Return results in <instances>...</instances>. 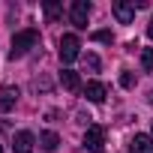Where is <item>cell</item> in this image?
I'll return each instance as SVG.
<instances>
[{
	"mask_svg": "<svg viewBox=\"0 0 153 153\" xmlns=\"http://www.w3.org/2000/svg\"><path fill=\"white\" fill-rule=\"evenodd\" d=\"M135 3H126V0H114L111 3V12H114V18L120 21V24H132L135 21Z\"/></svg>",
	"mask_w": 153,
	"mask_h": 153,
	"instance_id": "obj_5",
	"label": "cell"
},
{
	"mask_svg": "<svg viewBox=\"0 0 153 153\" xmlns=\"http://www.w3.org/2000/svg\"><path fill=\"white\" fill-rule=\"evenodd\" d=\"M84 96L90 99V102H105V96H108V90H105V84L102 81H87V87H84Z\"/></svg>",
	"mask_w": 153,
	"mask_h": 153,
	"instance_id": "obj_7",
	"label": "cell"
},
{
	"mask_svg": "<svg viewBox=\"0 0 153 153\" xmlns=\"http://www.w3.org/2000/svg\"><path fill=\"white\" fill-rule=\"evenodd\" d=\"M120 84H123V87H132V84H135V75H132L129 69H123V75H120Z\"/></svg>",
	"mask_w": 153,
	"mask_h": 153,
	"instance_id": "obj_14",
	"label": "cell"
},
{
	"mask_svg": "<svg viewBox=\"0 0 153 153\" xmlns=\"http://www.w3.org/2000/svg\"><path fill=\"white\" fill-rule=\"evenodd\" d=\"M39 144H42L45 150H57V144H60V135H57V132H42V135H39Z\"/></svg>",
	"mask_w": 153,
	"mask_h": 153,
	"instance_id": "obj_12",
	"label": "cell"
},
{
	"mask_svg": "<svg viewBox=\"0 0 153 153\" xmlns=\"http://www.w3.org/2000/svg\"><path fill=\"white\" fill-rule=\"evenodd\" d=\"M84 63H87V66H90L93 72L99 69V57H96V54H87V57H84Z\"/></svg>",
	"mask_w": 153,
	"mask_h": 153,
	"instance_id": "obj_16",
	"label": "cell"
},
{
	"mask_svg": "<svg viewBox=\"0 0 153 153\" xmlns=\"http://www.w3.org/2000/svg\"><path fill=\"white\" fill-rule=\"evenodd\" d=\"M129 153H153V138L150 135H135L129 141Z\"/></svg>",
	"mask_w": 153,
	"mask_h": 153,
	"instance_id": "obj_9",
	"label": "cell"
},
{
	"mask_svg": "<svg viewBox=\"0 0 153 153\" xmlns=\"http://www.w3.org/2000/svg\"><path fill=\"white\" fill-rule=\"evenodd\" d=\"M42 12H45V21H48V24H54V21L63 15V6H60V3H54V0H48V3H42Z\"/></svg>",
	"mask_w": 153,
	"mask_h": 153,
	"instance_id": "obj_11",
	"label": "cell"
},
{
	"mask_svg": "<svg viewBox=\"0 0 153 153\" xmlns=\"http://www.w3.org/2000/svg\"><path fill=\"white\" fill-rule=\"evenodd\" d=\"M150 129H153V123H150Z\"/></svg>",
	"mask_w": 153,
	"mask_h": 153,
	"instance_id": "obj_19",
	"label": "cell"
},
{
	"mask_svg": "<svg viewBox=\"0 0 153 153\" xmlns=\"http://www.w3.org/2000/svg\"><path fill=\"white\" fill-rule=\"evenodd\" d=\"M0 153H3V147H0Z\"/></svg>",
	"mask_w": 153,
	"mask_h": 153,
	"instance_id": "obj_18",
	"label": "cell"
},
{
	"mask_svg": "<svg viewBox=\"0 0 153 153\" xmlns=\"http://www.w3.org/2000/svg\"><path fill=\"white\" fill-rule=\"evenodd\" d=\"M147 36L153 39V18H150V24H147Z\"/></svg>",
	"mask_w": 153,
	"mask_h": 153,
	"instance_id": "obj_17",
	"label": "cell"
},
{
	"mask_svg": "<svg viewBox=\"0 0 153 153\" xmlns=\"http://www.w3.org/2000/svg\"><path fill=\"white\" fill-rule=\"evenodd\" d=\"M141 66H144V72H153V48L141 51Z\"/></svg>",
	"mask_w": 153,
	"mask_h": 153,
	"instance_id": "obj_13",
	"label": "cell"
},
{
	"mask_svg": "<svg viewBox=\"0 0 153 153\" xmlns=\"http://www.w3.org/2000/svg\"><path fill=\"white\" fill-rule=\"evenodd\" d=\"M81 57V42L75 33H66L60 36V63H72V60H78Z\"/></svg>",
	"mask_w": 153,
	"mask_h": 153,
	"instance_id": "obj_2",
	"label": "cell"
},
{
	"mask_svg": "<svg viewBox=\"0 0 153 153\" xmlns=\"http://www.w3.org/2000/svg\"><path fill=\"white\" fill-rule=\"evenodd\" d=\"M15 102H18V90H12V87L0 90V111H12Z\"/></svg>",
	"mask_w": 153,
	"mask_h": 153,
	"instance_id": "obj_10",
	"label": "cell"
},
{
	"mask_svg": "<svg viewBox=\"0 0 153 153\" xmlns=\"http://www.w3.org/2000/svg\"><path fill=\"white\" fill-rule=\"evenodd\" d=\"M87 18H90V3H87V0H75L72 9H69V21L75 24V30H84Z\"/></svg>",
	"mask_w": 153,
	"mask_h": 153,
	"instance_id": "obj_3",
	"label": "cell"
},
{
	"mask_svg": "<svg viewBox=\"0 0 153 153\" xmlns=\"http://www.w3.org/2000/svg\"><path fill=\"white\" fill-rule=\"evenodd\" d=\"M84 147L90 150V153H102V147H105V129L102 126H87V132H84Z\"/></svg>",
	"mask_w": 153,
	"mask_h": 153,
	"instance_id": "obj_4",
	"label": "cell"
},
{
	"mask_svg": "<svg viewBox=\"0 0 153 153\" xmlns=\"http://www.w3.org/2000/svg\"><path fill=\"white\" fill-rule=\"evenodd\" d=\"M33 144H36V135L27 132V129H21L12 138V153H33Z\"/></svg>",
	"mask_w": 153,
	"mask_h": 153,
	"instance_id": "obj_6",
	"label": "cell"
},
{
	"mask_svg": "<svg viewBox=\"0 0 153 153\" xmlns=\"http://www.w3.org/2000/svg\"><path fill=\"white\" fill-rule=\"evenodd\" d=\"M39 45V33L36 30H21V33H15L12 36V48H9V57L15 60V57H24L30 48H36Z\"/></svg>",
	"mask_w": 153,
	"mask_h": 153,
	"instance_id": "obj_1",
	"label": "cell"
},
{
	"mask_svg": "<svg viewBox=\"0 0 153 153\" xmlns=\"http://www.w3.org/2000/svg\"><path fill=\"white\" fill-rule=\"evenodd\" d=\"M93 39H96V42H114V36H111L108 30H96V33H93Z\"/></svg>",
	"mask_w": 153,
	"mask_h": 153,
	"instance_id": "obj_15",
	"label": "cell"
},
{
	"mask_svg": "<svg viewBox=\"0 0 153 153\" xmlns=\"http://www.w3.org/2000/svg\"><path fill=\"white\" fill-rule=\"evenodd\" d=\"M60 84H63L69 93H78V90H81V78H78V72H72V69H63V72H60Z\"/></svg>",
	"mask_w": 153,
	"mask_h": 153,
	"instance_id": "obj_8",
	"label": "cell"
}]
</instances>
